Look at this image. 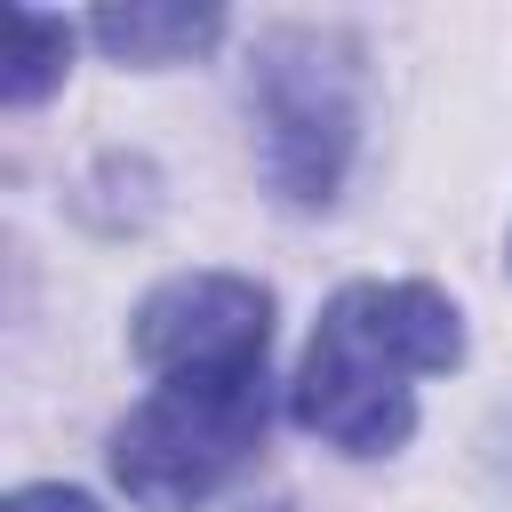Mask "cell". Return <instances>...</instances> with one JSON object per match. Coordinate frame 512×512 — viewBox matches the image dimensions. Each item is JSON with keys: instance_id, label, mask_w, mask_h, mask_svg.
<instances>
[{"instance_id": "obj_2", "label": "cell", "mask_w": 512, "mask_h": 512, "mask_svg": "<svg viewBox=\"0 0 512 512\" xmlns=\"http://www.w3.org/2000/svg\"><path fill=\"white\" fill-rule=\"evenodd\" d=\"M264 440V360L160 376L112 432V480L144 512L208 504Z\"/></svg>"}, {"instance_id": "obj_5", "label": "cell", "mask_w": 512, "mask_h": 512, "mask_svg": "<svg viewBox=\"0 0 512 512\" xmlns=\"http://www.w3.org/2000/svg\"><path fill=\"white\" fill-rule=\"evenodd\" d=\"M216 32H224V8H184V0H128L88 16V40L112 64H184L216 48Z\"/></svg>"}, {"instance_id": "obj_7", "label": "cell", "mask_w": 512, "mask_h": 512, "mask_svg": "<svg viewBox=\"0 0 512 512\" xmlns=\"http://www.w3.org/2000/svg\"><path fill=\"white\" fill-rule=\"evenodd\" d=\"M0 512H96V496H80V488H64V480H32V488H16Z\"/></svg>"}, {"instance_id": "obj_4", "label": "cell", "mask_w": 512, "mask_h": 512, "mask_svg": "<svg viewBox=\"0 0 512 512\" xmlns=\"http://www.w3.org/2000/svg\"><path fill=\"white\" fill-rule=\"evenodd\" d=\"M128 344L152 376H184V368H232V360H264L272 344V296L240 272H176L160 280L136 320Z\"/></svg>"}, {"instance_id": "obj_3", "label": "cell", "mask_w": 512, "mask_h": 512, "mask_svg": "<svg viewBox=\"0 0 512 512\" xmlns=\"http://www.w3.org/2000/svg\"><path fill=\"white\" fill-rule=\"evenodd\" d=\"M248 112L264 176L288 208H328L360 144V40L336 24H280L256 40Z\"/></svg>"}, {"instance_id": "obj_6", "label": "cell", "mask_w": 512, "mask_h": 512, "mask_svg": "<svg viewBox=\"0 0 512 512\" xmlns=\"http://www.w3.org/2000/svg\"><path fill=\"white\" fill-rule=\"evenodd\" d=\"M72 64V24L40 8H8V56H0V104H40Z\"/></svg>"}, {"instance_id": "obj_1", "label": "cell", "mask_w": 512, "mask_h": 512, "mask_svg": "<svg viewBox=\"0 0 512 512\" xmlns=\"http://www.w3.org/2000/svg\"><path fill=\"white\" fill-rule=\"evenodd\" d=\"M464 360V320L432 280H352L328 296L296 360V424L344 456H384L416 432V376Z\"/></svg>"}]
</instances>
